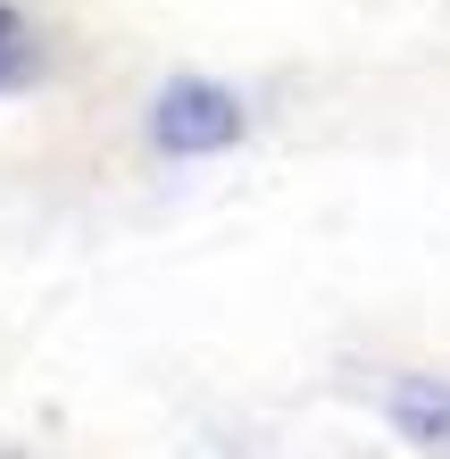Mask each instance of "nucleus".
Masks as SVG:
<instances>
[{
	"instance_id": "obj_1",
	"label": "nucleus",
	"mask_w": 450,
	"mask_h": 459,
	"mask_svg": "<svg viewBox=\"0 0 450 459\" xmlns=\"http://www.w3.org/2000/svg\"><path fill=\"white\" fill-rule=\"evenodd\" d=\"M150 143L167 159H208V151H233L242 143V100L208 75H175L167 92L150 100Z\"/></svg>"
},
{
	"instance_id": "obj_2",
	"label": "nucleus",
	"mask_w": 450,
	"mask_h": 459,
	"mask_svg": "<svg viewBox=\"0 0 450 459\" xmlns=\"http://www.w3.org/2000/svg\"><path fill=\"white\" fill-rule=\"evenodd\" d=\"M384 410H392V426H401L417 451L450 459V385L442 376H401V385L384 393Z\"/></svg>"
},
{
	"instance_id": "obj_3",
	"label": "nucleus",
	"mask_w": 450,
	"mask_h": 459,
	"mask_svg": "<svg viewBox=\"0 0 450 459\" xmlns=\"http://www.w3.org/2000/svg\"><path fill=\"white\" fill-rule=\"evenodd\" d=\"M25 75H34V25H25L9 0H0V92L25 84Z\"/></svg>"
}]
</instances>
